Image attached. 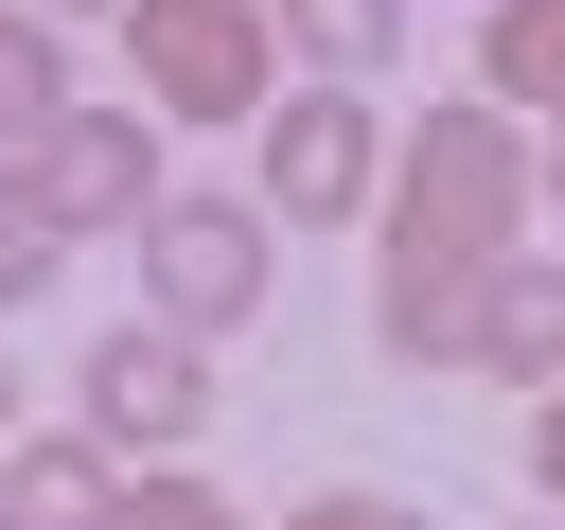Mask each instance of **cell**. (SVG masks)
Wrapping results in <instances>:
<instances>
[{
    "instance_id": "cell-1",
    "label": "cell",
    "mask_w": 565,
    "mask_h": 530,
    "mask_svg": "<svg viewBox=\"0 0 565 530\" xmlns=\"http://www.w3.org/2000/svg\"><path fill=\"white\" fill-rule=\"evenodd\" d=\"M371 194H388V247H371V336L424 371V353H459L477 265H494V247H530V124H512V106H424V141H406Z\"/></svg>"
},
{
    "instance_id": "cell-2",
    "label": "cell",
    "mask_w": 565,
    "mask_h": 530,
    "mask_svg": "<svg viewBox=\"0 0 565 530\" xmlns=\"http://www.w3.org/2000/svg\"><path fill=\"white\" fill-rule=\"evenodd\" d=\"M265 283H282V230H265L247 194H159V212H141V318H159V336L212 353V336L265 318Z\"/></svg>"
},
{
    "instance_id": "cell-3",
    "label": "cell",
    "mask_w": 565,
    "mask_h": 530,
    "mask_svg": "<svg viewBox=\"0 0 565 530\" xmlns=\"http://www.w3.org/2000/svg\"><path fill=\"white\" fill-rule=\"evenodd\" d=\"M124 71H141V124H247L282 88L265 0H124Z\"/></svg>"
},
{
    "instance_id": "cell-4",
    "label": "cell",
    "mask_w": 565,
    "mask_h": 530,
    "mask_svg": "<svg viewBox=\"0 0 565 530\" xmlns=\"http://www.w3.org/2000/svg\"><path fill=\"white\" fill-rule=\"evenodd\" d=\"M247 124H265V194H247L265 230H353V212H371V177H388V124H371L353 88H265Z\"/></svg>"
},
{
    "instance_id": "cell-5",
    "label": "cell",
    "mask_w": 565,
    "mask_h": 530,
    "mask_svg": "<svg viewBox=\"0 0 565 530\" xmlns=\"http://www.w3.org/2000/svg\"><path fill=\"white\" fill-rule=\"evenodd\" d=\"M0 177H18L71 247H88V230H141V212H159V124H141V106H53Z\"/></svg>"
},
{
    "instance_id": "cell-6",
    "label": "cell",
    "mask_w": 565,
    "mask_h": 530,
    "mask_svg": "<svg viewBox=\"0 0 565 530\" xmlns=\"http://www.w3.org/2000/svg\"><path fill=\"white\" fill-rule=\"evenodd\" d=\"M71 406H88V442H106V459H177V442L212 424V353H194V336H159V318H106V336H88V371H71Z\"/></svg>"
},
{
    "instance_id": "cell-7",
    "label": "cell",
    "mask_w": 565,
    "mask_h": 530,
    "mask_svg": "<svg viewBox=\"0 0 565 530\" xmlns=\"http://www.w3.org/2000/svg\"><path fill=\"white\" fill-rule=\"evenodd\" d=\"M459 353H477V371H512V389H547V371H565V247H494V265H477Z\"/></svg>"
},
{
    "instance_id": "cell-8",
    "label": "cell",
    "mask_w": 565,
    "mask_h": 530,
    "mask_svg": "<svg viewBox=\"0 0 565 530\" xmlns=\"http://www.w3.org/2000/svg\"><path fill=\"white\" fill-rule=\"evenodd\" d=\"M124 512V459L71 424V442H0V530H106Z\"/></svg>"
},
{
    "instance_id": "cell-9",
    "label": "cell",
    "mask_w": 565,
    "mask_h": 530,
    "mask_svg": "<svg viewBox=\"0 0 565 530\" xmlns=\"http://www.w3.org/2000/svg\"><path fill=\"white\" fill-rule=\"evenodd\" d=\"M477 106H512V124L547 106L565 124V0H494L477 18Z\"/></svg>"
},
{
    "instance_id": "cell-10",
    "label": "cell",
    "mask_w": 565,
    "mask_h": 530,
    "mask_svg": "<svg viewBox=\"0 0 565 530\" xmlns=\"http://www.w3.org/2000/svg\"><path fill=\"white\" fill-rule=\"evenodd\" d=\"M265 53H318V88L406 53V0H265Z\"/></svg>"
},
{
    "instance_id": "cell-11",
    "label": "cell",
    "mask_w": 565,
    "mask_h": 530,
    "mask_svg": "<svg viewBox=\"0 0 565 530\" xmlns=\"http://www.w3.org/2000/svg\"><path fill=\"white\" fill-rule=\"evenodd\" d=\"M53 106H71V53H53V18H35V0H0V159H18Z\"/></svg>"
},
{
    "instance_id": "cell-12",
    "label": "cell",
    "mask_w": 565,
    "mask_h": 530,
    "mask_svg": "<svg viewBox=\"0 0 565 530\" xmlns=\"http://www.w3.org/2000/svg\"><path fill=\"white\" fill-rule=\"evenodd\" d=\"M106 530H265V512H230V495H212V477H177V459H141V477H124V512H106Z\"/></svg>"
},
{
    "instance_id": "cell-13",
    "label": "cell",
    "mask_w": 565,
    "mask_h": 530,
    "mask_svg": "<svg viewBox=\"0 0 565 530\" xmlns=\"http://www.w3.org/2000/svg\"><path fill=\"white\" fill-rule=\"evenodd\" d=\"M53 265H71V230H53V212H35V194H18V177H0V300H35V283H53Z\"/></svg>"
},
{
    "instance_id": "cell-14",
    "label": "cell",
    "mask_w": 565,
    "mask_h": 530,
    "mask_svg": "<svg viewBox=\"0 0 565 530\" xmlns=\"http://www.w3.org/2000/svg\"><path fill=\"white\" fill-rule=\"evenodd\" d=\"M530 495H547V512H565V371H547V389H530Z\"/></svg>"
},
{
    "instance_id": "cell-15",
    "label": "cell",
    "mask_w": 565,
    "mask_h": 530,
    "mask_svg": "<svg viewBox=\"0 0 565 530\" xmlns=\"http://www.w3.org/2000/svg\"><path fill=\"white\" fill-rule=\"evenodd\" d=\"M282 530H424V512H406V495H300Z\"/></svg>"
},
{
    "instance_id": "cell-16",
    "label": "cell",
    "mask_w": 565,
    "mask_h": 530,
    "mask_svg": "<svg viewBox=\"0 0 565 530\" xmlns=\"http://www.w3.org/2000/svg\"><path fill=\"white\" fill-rule=\"evenodd\" d=\"M530 212H565V124H547V141H530Z\"/></svg>"
},
{
    "instance_id": "cell-17",
    "label": "cell",
    "mask_w": 565,
    "mask_h": 530,
    "mask_svg": "<svg viewBox=\"0 0 565 530\" xmlns=\"http://www.w3.org/2000/svg\"><path fill=\"white\" fill-rule=\"evenodd\" d=\"M35 18H124V0H35Z\"/></svg>"
},
{
    "instance_id": "cell-18",
    "label": "cell",
    "mask_w": 565,
    "mask_h": 530,
    "mask_svg": "<svg viewBox=\"0 0 565 530\" xmlns=\"http://www.w3.org/2000/svg\"><path fill=\"white\" fill-rule=\"evenodd\" d=\"M547 530H565V512H547Z\"/></svg>"
}]
</instances>
